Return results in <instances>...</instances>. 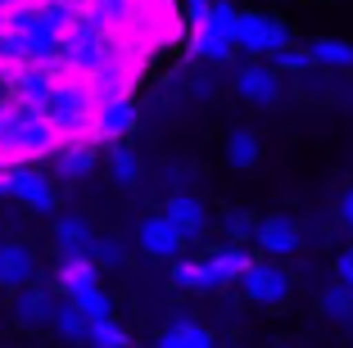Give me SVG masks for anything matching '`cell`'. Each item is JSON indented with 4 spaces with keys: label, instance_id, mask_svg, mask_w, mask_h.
<instances>
[{
    "label": "cell",
    "instance_id": "obj_15",
    "mask_svg": "<svg viewBox=\"0 0 353 348\" xmlns=\"http://www.w3.org/2000/svg\"><path fill=\"white\" fill-rule=\"evenodd\" d=\"M172 285L186 289V294H213V289H222V280H218V272H213L208 258H176L172 263Z\"/></svg>",
    "mask_w": 353,
    "mask_h": 348
},
{
    "label": "cell",
    "instance_id": "obj_22",
    "mask_svg": "<svg viewBox=\"0 0 353 348\" xmlns=\"http://www.w3.org/2000/svg\"><path fill=\"white\" fill-rule=\"evenodd\" d=\"M317 68H353V41H340V37H317L308 45Z\"/></svg>",
    "mask_w": 353,
    "mask_h": 348
},
{
    "label": "cell",
    "instance_id": "obj_7",
    "mask_svg": "<svg viewBox=\"0 0 353 348\" xmlns=\"http://www.w3.org/2000/svg\"><path fill=\"white\" fill-rule=\"evenodd\" d=\"M132 132H136V104H132V95H114V100L95 104V118H91V141L95 145H123Z\"/></svg>",
    "mask_w": 353,
    "mask_h": 348
},
{
    "label": "cell",
    "instance_id": "obj_10",
    "mask_svg": "<svg viewBox=\"0 0 353 348\" xmlns=\"http://www.w3.org/2000/svg\"><path fill=\"white\" fill-rule=\"evenodd\" d=\"M37 249L23 245V240H0V289H10V294H19V289H28L32 280H37Z\"/></svg>",
    "mask_w": 353,
    "mask_h": 348
},
{
    "label": "cell",
    "instance_id": "obj_30",
    "mask_svg": "<svg viewBox=\"0 0 353 348\" xmlns=\"http://www.w3.org/2000/svg\"><path fill=\"white\" fill-rule=\"evenodd\" d=\"M181 10H186V23L195 28V23H204L213 14V0H181Z\"/></svg>",
    "mask_w": 353,
    "mask_h": 348
},
{
    "label": "cell",
    "instance_id": "obj_1",
    "mask_svg": "<svg viewBox=\"0 0 353 348\" xmlns=\"http://www.w3.org/2000/svg\"><path fill=\"white\" fill-rule=\"evenodd\" d=\"M59 145L63 136L46 123V113L37 104H0V158L5 163H41V158L59 154Z\"/></svg>",
    "mask_w": 353,
    "mask_h": 348
},
{
    "label": "cell",
    "instance_id": "obj_19",
    "mask_svg": "<svg viewBox=\"0 0 353 348\" xmlns=\"http://www.w3.org/2000/svg\"><path fill=\"white\" fill-rule=\"evenodd\" d=\"M50 330L63 339V344H86V339H91V317H86V312L73 303V298H63V294H59V307H54Z\"/></svg>",
    "mask_w": 353,
    "mask_h": 348
},
{
    "label": "cell",
    "instance_id": "obj_23",
    "mask_svg": "<svg viewBox=\"0 0 353 348\" xmlns=\"http://www.w3.org/2000/svg\"><path fill=\"white\" fill-rule=\"evenodd\" d=\"M104 167H109L114 185H136V176H141V158H136V150H127V145H109Z\"/></svg>",
    "mask_w": 353,
    "mask_h": 348
},
{
    "label": "cell",
    "instance_id": "obj_8",
    "mask_svg": "<svg viewBox=\"0 0 353 348\" xmlns=\"http://www.w3.org/2000/svg\"><path fill=\"white\" fill-rule=\"evenodd\" d=\"M136 245H141V254H145V258L176 263V258H181V249H186L190 240L176 231V222L168 213H150L145 222H141V231H136Z\"/></svg>",
    "mask_w": 353,
    "mask_h": 348
},
{
    "label": "cell",
    "instance_id": "obj_13",
    "mask_svg": "<svg viewBox=\"0 0 353 348\" xmlns=\"http://www.w3.org/2000/svg\"><path fill=\"white\" fill-rule=\"evenodd\" d=\"M95 163H100L95 141L91 136H73V141H63L59 154H54V176H63V181H82Z\"/></svg>",
    "mask_w": 353,
    "mask_h": 348
},
{
    "label": "cell",
    "instance_id": "obj_24",
    "mask_svg": "<svg viewBox=\"0 0 353 348\" xmlns=\"http://www.w3.org/2000/svg\"><path fill=\"white\" fill-rule=\"evenodd\" d=\"M63 298H73L86 317H91V326H95V321H109V317H114V298L100 289V280H95V285H86V289H77V294H63Z\"/></svg>",
    "mask_w": 353,
    "mask_h": 348
},
{
    "label": "cell",
    "instance_id": "obj_27",
    "mask_svg": "<svg viewBox=\"0 0 353 348\" xmlns=\"http://www.w3.org/2000/svg\"><path fill=\"white\" fill-rule=\"evenodd\" d=\"M322 312L331 321H353V285L335 280V285L322 289Z\"/></svg>",
    "mask_w": 353,
    "mask_h": 348
},
{
    "label": "cell",
    "instance_id": "obj_20",
    "mask_svg": "<svg viewBox=\"0 0 353 348\" xmlns=\"http://www.w3.org/2000/svg\"><path fill=\"white\" fill-rule=\"evenodd\" d=\"M159 348H218V339H213L208 326H199V321H172L159 335Z\"/></svg>",
    "mask_w": 353,
    "mask_h": 348
},
{
    "label": "cell",
    "instance_id": "obj_17",
    "mask_svg": "<svg viewBox=\"0 0 353 348\" xmlns=\"http://www.w3.org/2000/svg\"><path fill=\"white\" fill-rule=\"evenodd\" d=\"M91 245H95V231L82 213H63L54 222V258L59 254H91Z\"/></svg>",
    "mask_w": 353,
    "mask_h": 348
},
{
    "label": "cell",
    "instance_id": "obj_2",
    "mask_svg": "<svg viewBox=\"0 0 353 348\" xmlns=\"http://www.w3.org/2000/svg\"><path fill=\"white\" fill-rule=\"evenodd\" d=\"M95 91L86 86V77L63 68V77L54 82V91L46 95L37 109L46 113V123L63 136V141H73V136H91V118H95Z\"/></svg>",
    "mask_w": 353,
    "mask_h": 348
},
{
    "label": "cell",
    "instance_id": "obj_34",
    "mask_svg": "<svg viewBox=\"0 0 353 348\" xmlns=\"http://www.w3.org/2000/svg\"><path fill=\"white\" fill-rule=\"evenodd\" d=\"M14 5H23V0H0V14H10Z\"/></svg>",
    "mask_w": 353,
    "mask_h": 348
},
{
    "label": "cell",
    "instance_id": "obj_11",
    "mask_svg": "<svg viewBox=\"0 0 353 348\" xmlns=\"http://www.w3.org/2000/svg\"><path fill=\"white\" fill-rule=\"evenodd\" d=\"M54 307H59V294L54 289H46V285H28V289H19L14 294V321H19L23 330H46L54 321Z\"/></svg>",
    "mask_w": 353,
    "mask_h": 348
},
{
    "label": "cell",
    "instance_id": "obj_6",
    "mask_svg": "<svg viewBox=\"0 0 353 348\" xmlns=\"http://www.w3.org/2000/svg\"><path fill=\"white\" fill-rule=\"evenodd\" d=\"M240 289H245V298L259 303V307H281L285 298H290L294 280H290V272H285L281 263H254L250 272H245V280H240Z\"/></svg>",
    "mask_w": 353,
    "mask_h": 348
},
{
    "label": "cell",
    "instance_id": "obj_12",
    "mask_svg": "<svg viewBox=\"0 0 353 348\" xmlns=\"http://www.w3.org/2000/svg\"><path fill=\"white\" fill-rule=\"evenodd\" d=\"M299 240H303V231H299V222H294V217L272 213V217H263V222H259L254 245H259L268 258H290L294 249H299Z\"/></svg>",
    "mask_w": 353,
    "mask_h": 348
},
{
    "label": "cell",
    "instance_id": "obj_9",
    "mask_svg": "<svg viewBox=\"0 0 353 348\" xmlns=\"http://www.w3.org/2000/svg\"><path fill=\"white\" fill-rule=\"evenodd\" d=\"M236 95L245 104H276L281 100V72L272 68V63L263 59H250V63H240L236 68Z\"/></svg>",
    "mask_w": 353,
    "mask_h": 348
},
{
    "label": "cell",
    "instance_id": "obj_32",
    "mask_svg": "<svg viewBox=\"0 0 353 348\" xmlns=\"http://www.w3.org/2000/svg\"><path fill=\"white\" fill-rule=\"evenodd\" d=\"M14 59V32L5 28V19H0V68Z\"/></svg>",
    "mask_w": 353,
    "mask_h": 348
},
{
    "label": "cell",
    "instance_id": "obj_28",
    "mask_svg": "<svg viewBox=\"0 0 353 348\" xmlns=\"http://www.w3.org/2000/svg\"><path fill=\"white\" fill-rule=\"evenodd\" d=\"M259 222L263 217H254V213H245V208H231L227 217H222V231H227V240H254L259 236Z\"/></svg>",
    "mask_w": 353,
    "mask_h": 348
},
{
    "label": "cell",
    "instance_id": "obj_3",
    "mask_svg": "<svg viewBox=\"0 0 353 348\" xmlns=\"http://www.w3.org/2000/svg\"><path fill=\"white\" fill-rule=\"evenodd\" d=\"M236 19H240V10L231 0H213V14L190 28V54L208 59V63H227L240 50L236 45Z\"/></svg>",
    "mask_w": 353,
    "mask_h": 348
},
{
    "label": "cell",
    "instance_id": "obj_14",
    "mask_svg": "<svg viewBox=\"0 0 353 348\" xmlns=\"http://www.w3.org/2000/svg\"><path fill=\"white\" fill-rule=\"evenodd\" d=\"M100 280V267H95L91 254H59V263H54V285H59V294H77V289L95 285Z\"/></svg>",
    "mask_w": 353,
    "mask_h": 348
},
{
    "label": "cell",
    "instance_id": "obj_18",
    "mask_svg": "<svg viewBox=\"0 0 353 348\" xmlns=\"http://www.w3.org/2000/svg\"><path fill=\"white\" fill-rule=\"evenodd\" d=\"M163 213L176 222V231H181L186 240H199V236L208 231V208L199 204L195 195H172V199L163 204Z\"/></svg>",
    "mask_w": 353,
    "mask_h": 348
},
{
    "label": "cell",
    "instance_id": "obj_31",
    "mask_svg": "<svg viewBox=\"0 0 353 348\" xmlns=\"http://www.w3.org/2000/svg\"><path fill=\"white\" fill-rule=\"evenodd\" d=\"M335 280H344V285H353V245L344 249L340 258H335Z\"/></svg>",
    "mask_w": 353,
    "mask_h": 348
},
{
    "label": "cell",
    "instance_id": "obj_16",
    "mask_svg": "<svg viewBox=\"0 0 353 348\" xmlns=\"http://www.w3.org/2000/svg\"><path fill=\"white\" fill-rule=\"evenodd\" d=\"M204 258L213 263V272H218L222 285H240V280H245V272L259 263V258H250V249L236 245V240H227V245H218V249H208Z\"/></svg>",
    "mask_w": 353,
    "mask_h": 348
},
{
    "label": "cell",
    "instance_id": "obj_26",
    "mask_svg": "<svg viewBox=\"0 0 353 348\" xmlns=\"http://www.w3.org/2000/svg\"><path fill=\"white\" fill-rule=\"evenodd\" d=\"M272 68H276L281 77H299V72L317 68V59H312V50H308V45H285V50H276V54H272Z\"/></svg>",
    "mask_w": 353,
    "mask_h": 348
},
{
    "label": "cell",
    "instance_id": "obj_33",
    "mask_svg": "<svg viewBox=\"0 0 353 348\" xmlns=\"http://www.w3.org/2000/svg\"><path fill=\"white\" fill-rule=\"evenodd\" d=\"M340 222H344V226L353 231V185L344 190V199H340Z\"/></svg>",
    "mask_w": 353,
    "mask_h": 348
},
{
    "label": "cell",
    "instance_id": "obj_5",
    "mask_svg": "<svg viewBox=\"0 0 353 348\" xmlns=\"http://www.w3.org/2000/svg\"><path fill=\"white\" fill-rule=\"evenodd\" d=\"M0 195L19 199L32 213H54V208H59V195H54L50 176L37 163H5V172H0Z\"/></svg>",
    "mask_w": 353,
    "mask_h": 348
},
{
    "label": "cell",
    "instance_id": "obj_29",
    "mask_svg": "<svg viewBox=\"0 0 353 348\" xmlns=\"http://www.w3.org/2000/svg\"><path fill=\"white\" fill-rule=\"evenodd\" d=\"M86 344H91V348H127L132 339H127V330L109 317V321H95V326H91V339H86Z\"/></svg>",
    "mask_w": 353,
    "mask_h": 348
},
{
    "label": "cell",
    "instance_id": "obj_4",
    "mask_svg": "<svg viewBox=\"0 0 353 348\" xmlns=\"http://www.w3.org/2000/svg\"><path fill=\"white\" fill-rule=\"evenodd\" d=\"M236 45H240V54H250V59H272L276 50L294 45V37H290V28H285L276 14L240 10V19H236Z\"/></svg>",
    "mask_w": 353,
    "mask_h": 348
},
{
    "label": "cell",
    "instance_id": "obj_21",
    "mask_svg": "<svg viewBox=\"0 0 353 348\" xmlns=\"http://www.w3.org/2000/svg\"><path fill=\"white\" fill-rule=\"evenodd\" d=\"M259 154H263V141L250 132V127H236V132L227 136V167L245 172V167L259 163Z\"/></svg>",
    "mask_w": 353,
    "mask_h": 348
},
{
    "label": "cell",
    "instance_id": "obj_25",
    "mask_svg": "<svg viewBox=\"0 0 353 348\" xmlns=\"http://www.w3.org/2000/svg\"><path fill=\"white\" fill-rule=\"evenodd\" d=\"M91 258H95V267H100V272H123V267H127V245L118 236H95Z\"/></svg>",
    "mask_w": 353,
    "mask_h": 348
}]
</instances>
